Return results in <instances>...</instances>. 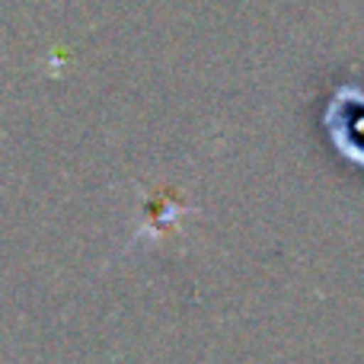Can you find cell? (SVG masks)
I'll return each mask as SVG.
<instances>
[{"instance_id":"obj_1","label":"cell","mask_w":364,"mask_h":364,"mask_svg":"<svg viewBox=\"0 0 364 364\" xmlns=\"http://www.w3.org/2000/svg\"><path fill=\"white\" fill-rule=\"evenodd\" d=\"M326 128L333 134V144L364 166V90L346 87L333 96L326 112Z\"/></svg>"}]
</instances>
